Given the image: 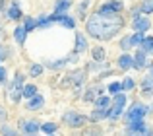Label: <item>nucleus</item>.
<instances>
[{"label": "nucleus", "instance_id": "nucleus-2", "mask_svg": "<svg viewBox=\"0 0 153 136\" xmlns=\"http://www.w3.org/2000/svg\"><path fill=\"white\" fill-rule=\"evenodd\" d=\"M124 105H126V95L124 93H116L114 101H112V107L108 109V119H111V121H116V119L120 117V113H122Z\"/></svg>", "mask_w": 153, "mask_h": 136}, {"label": "nucleus", "instance_id": "nucleus-4", "mask_svg": "<svg viewBox=\"0 0 153 136\" xmlns=\"http://www.w3.org/2000/svg\"><path fill=\"white\" fill-rule=\"evenodd\" d=\"M83 80H85V70H79V72H74L70 78L62 80V86H82Z\"/></svg>", "mask_w": 153, "mask_h": 136}, {"label": "nucleus", "instance_id": "nucleus-22", "mask_svg": "<svg viewBox=\"0 0 153 136\" xmlns=\"http://www.w3.org/2000/svg\"><path fill=\"white\" fill-rule=\"evenodd\" d=\"M97 93H99V87H91V90H87V93L83 95V99H85V101H93V99L97 97Z\"/></svg>", "mask_w": 153, "mask_h": 136}, {"label": "nucleus", "instance_id": "nucleus-1", "mask_svg": "<svg viewBox=\"0 0 153 136\" xmlns=\"http://www.w3.org/2000/svg\"><path fill=\"white\" fill-rule=\"evenodd\" d=\"M122 27V18L116 14H93L89 19H87V33L95 39H101V41H107V39H112Z\"/></svg>", "mask_w": 153, "mask_h": 136}, {"label": "nucleus", "instance_id": "nucleus-18", "mask_svg": "<svg viewBox=\"0 0 153 136\" xmlns=\"http://www.w3.org/2000/svg\"><path fill=\"white\" fill-rule=\"evenodd\" d=\"M8 18H10V19H18V18H22V10L18 8V4H14V6L10 8V12H8Z\"/></svg>", "mask_w": 153, "mask_h": 136}, {"label": "nucleus", "instance_id": "nucleus-39", "mask_svg": "<svg viewBox=\"0 0 153 136\" xmlns=\"http://www.w3.org/2000/svg\"><path fill=\"white\" fill-rule=\"evenodd\" d=\"M4 2H6V0H0V10H2V6H4Z\"/></svg>", "mask_w": 153, "mask_h": 136}, {"label": "nucleus", "instance_id": "nucleus-27", "mask_svg": "<svg viewBox=\"0 0 153 136\" xmlns=\"http://www.w3.org/2000/svg\"><path fill=\"white\" fill-rule=\"evenodd\" d=\"M108 105H111V99L105 97V95H103V97H97V99H95V107H108Z\"/></svg>", "mask_w": 153, "mask_h": 136}, {"label": "nucleus", "instance_id": "nucleus-23", "mask_svg": "<svg viewBox=\"0 0 153 136\" xmlns=\"http://www.w3.org/2000/svg\"><path fill=\"white\" fill-rule=\"evenodd\" d=\"M151 12H153V0H143L142 14H151Z\"/></svg>", "mask_w": 153, "mask_h": 136}, {"label": "nucleus", "instance_id": "nucleus-20", "mask_svg": "<svg viewBox=\"0 0 153 136\" xmlns=\"http://www.w3.org/2000/svg\"><path fill=\"white\" fill-rule=\"evenodd\" d=\"M153 49V37H146L142 41V51H146V53H151Z\"/></svg>", "mask_w": 153, "mask_h": 136}, {"label": "nucleus", "instance_id": "nucleus-7", "mask_svg": "<svg viewBox=\"0 0 153 136\" xmlns=\"http://www.w3.org/2000/svg\"><path fill=\"white\" fill-rule=\"evenodd\" d=\"M149 27H151V23H149V19H147L146 16H136L134 18V29L136 31H143V33H146Z\"/></svg>", "mask_w": 153, "mask_h": 136}, {"label": "nucleus", "instance_id": "nucleus-12", "mask_svg": "<svg viewBox=\"0 0 153 136\" xmlns=\"http://www.w3.org/2000/svg\"><path fill=\"white\" fill-rule=\"evenodd\" d=\"M142 90H143V95H147V97L153 93V74L147 76V78L142 82Z\"/></svg>", "mask_w": 153, "mask_h": 136}, {"label": "nucleus", "instance_id": "nucleus-26", "mask_svg": "<svg viewBox=\"0 0 153 136\" xmlns=\"http://www.w3.org/2000/svg\"><path fill=\"white\" fill-rule=\"evenodd\" d=\"M56 129H58V126H56L54 123H45V125L41 126V130H43V132H47V134H51V132H56Z\"/></svg>", "mask_w": 153, "mask_h": 136}, {"label": "nucleus", "instance_id": "nucleus-37", "mask_svg": "<svg viewBox=\"0 0 153 136\" xmlns=\"http://www.w3.org/2000/svg\"><path fill=\"white\" fill-rule=\"evenodd\" d=\"M2 134H16V130L8 129V126H2Z\"/></svg>", "mask_w": 153, "mask_h": 136}, {"label": "nucleus", "instance_id": "nucleus-35", "mask_svg": "<svg viewBox=\"0 0 153 136\" xmlns=\"http://www.w3.org/2000/svg\"><path fill=\"white\" fill-rule=\"evenodd\" d=\"M2 82H6V68L0 66V84H2Z\"/></svg>", "mask_w": 153, "mask_h": 136}, {"label": "nucleus", "instance_id": "nucleus-38", "mask_svg": "<svg viewBox=\"0 0 153 136\" xmlns=\"http://www.w3.org/2000/svg\"><path fill=\"white\" fill-rule=\"evenodd\" d=\"M4 119H6V111L0 107V121H4Z\"/></svg>", "mask_w": 153, "mask_h": 136}, {"label": "nucleus", "instance_id": "nucleus-6", "mask_svg": "<svg viewBox=\"0 0 153 136\" xmlns=\"http://www.w3.org/2000/svg\"><path fill=\"white\" fill-rule=\"evenodd\" d=\"M146 113H147L146 105H140V103H136V105H132L130 109H128L126 119H140V117H146Z\"/></svg>", "mask_w": 153, "mask_h": 136}, {"label": "nucleus", "instance_id": "nucleus-40", "mask_svg": "<svg viewBox=\"0 0 153 136\" xmlns=\"http://www.w3.org/2000/svg\"><path fill=\"white\" fill-rule=\"evenodd\" d=\"M151 55H153V49H151Z\"/></svg>", "mask_w": 153, "mask_h": 136}, {"label": "nucleus", "instance_id": "nucleus-21", "mask_svg": "<svg viewBox=\"0 0 153 136\" xmlns=\"http://www.w3.org/2000/svg\"><path fill=\"white\" fill-rule=\"evenodd\" d=\"M143 39H146L143 31H136V35H132V47H134V45H142Z\"/></svg>", "mask_w": 153, "mask_h": 136}, {"label": "nucleus", "instance_id": "nucleus-29", "mask_svg": "<svg viewBox=\"0 0 153 136\" xmlns=\"http://www.w3.org/2000/svg\"><path fill=\"white\" fill-rule=\"evenodd\" d=\"M29 72H31V76H41L43 74V66L41 64H31Z\"/></svg>", "mask_w": 153, "mask_h": 136}, {"label": "nucleus", "instance_id": "nucleus-14", "mask_svg": "<svg viewBox=\"0 0 153 136\" xmlns=\"http://www.w3.org/2000/svg\"><path fill=\"white\" fill-rule=\"evenodd\" d=\"M105 117H108V109L107 107H95L91 119H93V121H101V119H105Z\"/></svg>", "mask_w": 153, "mask_h": 136}, {"label": "nucleus", "instance_id": "nucleus-9", "mask_svg": "<svg viewBox=\"0 0 153 136\" xmlns=\"http://www.w3.org/2000/svg\"><path fill=\"white\" fill-rule=\"evenodd\" d=\"M22 129L25 130L27 134H37L39 132V123L37 121H23L22 123Z\"/></svg>", "mask_w": 153, "mask_h": 136}, {"label": "nucleus", "instance_id": "nucleus-5", "mask_svg": "<svg viewBox=\"0 0 153 136\" xmlns=\"http://www.w3.org/2000/svg\"><path fill=\"white\" fill-rule=\"evenodd\" d=\"M128 130L138 134H146V125H143V117L140 119H128Z\"/></svg>", "mask_w": 153, "mask_h": 136}, {"label": "nucleus", "instance_id": "nucleus-11", "mask_svg": "<svg viewBox=\"0 0 153 136\" xmlns=\"http://www.w3.org/2000/svg\"><path fill=\"white\" fill-rule=\"evenodd\" d=\"M25 35H27V29H25V25H22V27H16V29H14V39L18 41V45H23V43H25Z\"/></svg>", "mask_w": 153, "mask_h": 136}, {"label": "nucleus", "instance_id": "nucleus-32", "mask_svg": "<svg viewBox=\"0 0 153 136\" xmlns=\"http://www.w3.org/2000/svg\"><path fill=\"white\" fill-rule=\"evenodd\" d=\"M35 27H37V22H35L33 18H27V19H25V29H27V31H33Z\"/></svg>", "mask_w": 153, "mask_h": 136}, {"label": "nucleus", "instance_id": "nucleus-36", "mask_svg": "<svg viewBox=\"0 0 153 136\" xmlns=\"http://www.w3.org/2000/svg\"><path fill=\"white\" fill-rule=\"evenodd\" d=\"M23 78H25L23 74H16V86H22V84H23Z\"/></svg>", "mask_w": 153, "mask_h": 136}, {"label": "nucleus", "instance_id": "nucleus-10", "mask_svg": "<svg viewBox=\"0 0 153 136\" xmlns=\"http://www.w3.org/2000/svg\"><path fill=\"white\" fill-rule=\"evenodd\" d=\"M43 105H45V99H43L41 95H33V97H29V103H27V109L35 111V109H41Z\"/></svg>", "mask_w": 153, "mask_h": 136}, {"label": "nucleus", "instance_id": "nucleus-15", "mask_svg": "<svg viewBox=\"0 0 153 136\" xmlns=\"http://www.w3.org/2000/svg\"><path fill=\"white\" fill-rule=\"evenodd\" d=\"M87 49V41L83 35H76V53H83V51Z\"/></svg>", "mask_w": 153, "mask_h": 136}, {"label": "nucleus", "instance_id": "nucleus-19", "mask_svg": "<svg viewBox=\"0 0 153 136\" xmlns=\"http://www.w3.org/2000/svg\"><path fill=\"white\" fill-rule=\"evenodd\" d=\"M22 95H23V90H22V86H16L14 90H12V101H16V103H18L19 99H22Z\"/></svg>", "mask_w": 153, "mask_h": 136}, {"label": "nucleus", "instance_id": "nucleus-30", "mask_svg": "<svg viewBox=\"0 0 153 136\" xmlns=\"http://www.w3.org/2000/svg\"><path fill=\"white\" fill-rule=\"evenodd\" d=\"M132 47V37H124L122 41H120V49L122 51H128Z\"/></svg>", "mask_w": 153, "mask_h": 136}, {"label": "nucleus", "instance_id": "nucleus-8", "mask_svg": "<svg viewBox=\"0 0 153 136\" xmlns=\"http://www.w3.org/2000/svg\"><path fill=\"white\" fill-rule=\"evenodd\" d=\"M146 64H147V61H146V51L140 49L138 53H136V57H134V68L142 70V68H146Z\"/></svg>", "mask_w": 153, "mask_h": 136}, {"label": "nucleus", "instance_id": "nucleus-33", "mask_svg": "<svg viewBox=\"0 0 153 136\" xmlns=\"http://www.w3.org/2000/svg\"><path fill=\"white\" fill-rule=\"evenodd\" d=\"M122 90H124V91H130V90H134V82H132L130 78H126V80L122 82Z\"/></svg>", "mask_w": 153, "mask_h": 136}, {"label": "nucleus", "instance_id": "nucleus-24", "mask_svg": "<svg viewBox=\"0 0 153 136\" xmlns=\"http://www.w3.org/2000/svg\"><path fill=\"white\" fill-rule=\"evenodd\" d=\"M60 23H62V25H66L68 29H74V25H76V22L72 18H68V16H62V18H60Z\"/></svg>", "mask_w": 153, "mask_h": 136}, {"label": "nucleus", "instance_id": "nucleus-13", "mask_svg": "<svg viewBox=\"0 0 153 136\" xmlns=\"http://www.w3.org/2000/svg\"><path fill=\"white\" fill-rule=\"evenodd\" d=\"M118 66L122 68V70H128V68L134 66V58H132L130 55H122V57L118 58Z\"/></svg>", "mask_w": 153, "mask_h": 136}, {"label": "nucleus", "instance_id": "nucleus-3", "mask_svg": "<svg viewBox=\"0 0 153 136\" xmlns=\"http://www.w3.org/2000/svg\"><path fill=\"white\" fill-rule=\"evenodd\" d=\"M62 121L66 123V125H70L72 129H79V126L87 125V121H89V119H87V117H83V115L74 113V111H68V113H64Z\"/></svg>", "mask_w": 153, "mask_h": 136}, {"label": "nucleus", "instance_id": "nucleus-28", "mask_svg": "<svg viewBox=\"0 0 153 136\" xmlns=\"http://www.w3.org/2000/svg\"><path fill=\"white\" fill-rule=\"evenodd\" d=\"M23 95H25V97H33V95H37V87H35V86H25V87H23Z\"/></svg>", "mask_w": 153, "mask_h": 136}, {"label": "nucleus", "instance_id": "nucleus-25", "mask_svg": "<svg viewBox=\"0 0 153 136\" xmlns=\"http://www.w3.org/2000/svg\"><path fill=\"white\" fill-rule=\"evenodd\" d=\"M105 6H107V8H111L112 12H120V10H122V4H120L118 0H111V2H107Z\"/></svg>", "mask_w": 153, "mask_h": 136}, {"label": "nucleus", "instance_id": "nucleus-17", "mask_svg": "<svg viewBox=\"0 0 153 136\" xmlns=\"http://www.w3.org/2000/svg\"><path fill=\"white\" fill-rule=\"evenodd\" d=\"M93 61L97 62H103L105 61V49H101V47H97V49H93Z\"/></svg>", "mask_w": 153, "mask_h": 136}, {"label": "nucleus", "instance_id": "nucleus-31", "mask_svg": "<svg viewBox=\"0 0 153 136\" xmlns=\"http://www.w3.org/2000/svg\"><path fill=\"white\" fill-rule=\"evenodd\" d=\"M120 90H122V84H118V82H112L111 86H108V91H111V93H114V95L118 93Z\"/></svg>", "mask_w": 153, "mask_h": 136}, {"label": "nucleus", "instance_id": "nucleus-34", "mask_svg": "<svg viewBox=\"0 0 153 136\" xmlns=\"http://www.w3.org/2000/svg\"><path fill=\"white\" fill-rule=\"evenodd\" d=\"M8 55H10V51H8L6 47H0V61H4V58H6Z\"/></svg>", "mask_w": 153, "mask_h": 136}, {"label": "nucleus", "instance_id": "nucleus-16", "mask_svg": "<svg viewBox=\"0 0 153 136\" xmlns=\"http://www.w3.org/2000/svg\"><path fill=\"white\" fill-rule=\"evenodd\" d=\"M70 4H72V0H56L54 12H56V14H64V12L70 8Z\"/></svg>", "mask_w": 153, "mask_h": 136}]
</instances>
